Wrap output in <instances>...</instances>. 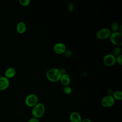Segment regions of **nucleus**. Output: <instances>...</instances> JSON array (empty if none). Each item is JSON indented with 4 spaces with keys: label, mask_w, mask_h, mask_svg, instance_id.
Returning a JSON list of instances; mask_svg holds the SVG:
<instances>
[{
    "label": "nucleus",
    "mask_w": 122,
    "mask_h": 122,
    "mask_svg": "<svg viewBox=\"0 0 122 122\" xmlns=\"http://www.w3.org/2000/svg\"><path fill=\"white\" fill-rule=\"evenodd\" d=\"M61 75L62 73L60 69L55 68L49 69L46 73L47 78L52 82H56L60 81Z\"/></svg>",
    "instance_id": "nucleus-1"
},
{
    "label": "nucleus",
    "mask_w": 122,
    "mask_h": 122,
    "mask_svg": "<svg viewBox=\"0 0 122 122\" xmlns=\"http://www.w3.org/2000/svg\"><path fill=\"white\" fill-rule=\"evenodd\" d=\"M45 108L44 105L41 102H38L32 107L31 110V114L33 117L40 119L44 114Z\"/></svg>",
    "instance_id": "nucleus-2"
},
{
    "label": "nucleus",
    "mask_w": 122,
    "mask_h": 122,
    "mask_svg": "<svg viewBox=\"0 0 122 122\" xmlns=\"http://www.w3.org/2000/svg\"><path fill=\"white\" fill-rule=\"evenodd\" d=\"M109 38L111 42L114 45L119 47L122 45V34L120 31L111 33Z\"/></svg>",
    "instance_id": "nucleus-3"
},
{
    "label": "nucleus",
    "mask_w": 122,
    "mask_h": 122,
    "mask_svg": "<svg viewBox=\"0 0 122 122\" xmlns=\"http://www.w3.org/2000/svg\"><path fill=\"white\" fill-rule=\"evenodd\" d=\"M38 103V97L37 95L31 93L28 95L25 99V104L29 107H33Z\"/></svg>",
    "instance_id": "nucleus-4"
},
{
    "label": "nucleus",
    "mask_w": 122,
    "mask_h": 122,
    "mask_svg": "<svg viewBox=\"0 0 122 122\" xmlns=\"http://www.w3.org/2000/svg\"><path fill=\"white\" fill-rule=\"evenodd\" d=\"M111 34V31L109 29L103 28L97 32L96 37L100 40H105L109 38Z\"/></svg>",
    "instance_id": "nucleus-5"
},
{
    "label": "nucleus",
    "mask_w": 122,
    "mask_h": 122,
    "mask_svg": "<svg viewBox=\"0 0 122 122\" xmlns=\"http://www.w3.org/2000/svg\"><path fill=\"white\" fill-rule=\"evenodd\" d=\"M115 103V100L112 95H107L104 97L101 101V105L105 108L112 107Z\"/></svg>",
    "instance_id": "nucleus-6"
},
{
    "label": "nucleus",
    "mask_w": 122,
    "mask_h": 122,
    "mask_svg": "<svg viewBox=\"0 0 122 122\" xmlns=\"http://www.w3.org/2000/svg\"><path fill=\"white\" fill-rule=\"evenodd\" d=\"M103 61L106 66H112L116 63V58L112 54H107L103 57Z\"/></svg>",
    "instance_id": "nucleus-7"
},
{
    "label": "nucleus",
    "mask_w": 122,
    "mask_h": 122,
    "mask_svg": "<svg viewBox=\"0 0 122 122\" xmlns=\"http://www.w3.org/2000/svg\"><path fill=\"white\" fill-rule=\"evenodd\" d=\"M54 51L58 54H61L64 53L66 50V45L62 42H57L54 44L53 47Z\"/></svg>",
    "instance_id": "nucleus-8"
},
{
    "label": "nucleus",
    "mask_w": 122,
    "mask_h": 122,
    "mask_svg": "<svg viewBox=\"0 0 122 122\" xmlns=\"http://www.w3.org/2000/svg\"><path fill=\"white\" fill-rule=\"evenodd\" d=\"M9 86V79L4 76H0V91H3L7 89Z\"/></svg>",
    "instance_id": "nucleus-9"
},
{
    "label": "nucleus",
    "mask_w": 122,
    "mask_h": 122,
    "mask_svg": "<svg viewBox=\"0 0 122 122\" xmlns=\"http://www.w3.org/2000/svg\"><path fill=\"white\" fill-rule=\"evenodd\" d=\"M69 120L70 122H81L82 118L79 112H73L70 114Z\"/></svg>",
    "instance_id": "nucleus-10"
},
{
    "label": "nucleus",
    "mask_w": 122,
    "mask_h": 122,
    "mask_svg": "<svg viewBox=\"0 0 122 122\" xmlns=\"http://www.w3.org/2000/svg\"><path fill=\"white\" fill-rule=\"evenodd\" d=\"M16 74V70L15 68L10 67L8 68L4 72V76L8 79H10L14 77Z\"/></svg>",
    "instance_id": "nucleus-11"
},
{
    "label": "nucleus",
    "mask_w": 122,
    "mask_h": 122,
    "mask_svg": "<svg viewBox=\"0 0 122 122\" xmlns=\"http://www.w3.org/2000/svg\"><path fill=\"white\" fill-rule=\"evenodd\" d=\"M60 81L63 86H68L71 82V78L68 74L64 73L61 75Z\"/></svg>",
    "instance_id": "nucleus-12"
},
{
    "label": "nucleus",
    "mask_w": 122,
    "mask_h": 122,
    "mask_svg": "<svg viewBox=\"0 0 122 122\" xmlns=\"http://www.w3.org/2000/svg\"><path fill=\"white\" fill-rule=\"evenodd\" d=\"M26 29L27 26L24 21H20L17 24L16 30L18 33L20 34L24 33L26 30Z\"/></svg>",
    "instance_id": "nucleus-13"
},
{
    "label": "nucleus",
    "mask_w": 122,
    "mask_h": 122,
    "mask_svg": "<svg viewBox=\"0 0 122 122\" xmlns=\"http://www.w3.org/2000/svg\"><path fill=\"white\" fill-rule=\"evenodd\" d=\"M112 96L114 100H121L122 99V92L121 91H115L113 92Z\"/></svg>",
    "instance_id": "nucleus-14"
},
{
    "label": "nucleus",
    "mask_w": 122,
    "mask_h": 122,
    "mask_svg": "<svg viewBox=\"0 0 122 122\" xmlns=\"http://www.w3.org/2000/svg\"><path fill=\"white\" fill-rule=\"evenodd\" d=\"M111 30L113 32L118 31L119 30V25L117 22H113L112 23L111 25Z\"/></svg>",
    "instance_id": "nucleus-15"
},
{
    "label": "nucleus",
    "mask_w": 122,
    "mask_h": 122,
    "mask_svg": "<svg viewBox=\"0 0 122 122\" xmlns=\"http://www.w3.org/2000/svg\"><path fill=\"white\" fill-rule=\"evenodd\" d=\"M121 48L119 46L115 47L112 51V54L114 55L115 57L121 54Z\"/></svg>",
    "instance_id": "nucleus-16"
},
{
    "label": "nucleus",
    "mask_w": 122,
    "mask_h": 122,
    "mask_svg": "<svg viewBox=\"0 0 122 122\" xmlns=\"http://www.w3.org/2000/svg\"><path fill=\"white\" fill-rule=\"evenodd\" d=\"M63 92L66 94H70L72 92V89L70 86H66L63 88Z\"/></svg>",
    "instance_id": "nucleus-17"
},
{
    "label": "nucleus",
    "mask_w": 122,
    "mask_h": 122,
    "mask_svg": "<svg viewBox=\"0 0 122 122\" xmlns=\"http://www.w3.org/2000/svg\"><path fill=\"white\" fill-rule=\"evenodd\" d=\"M19 3L23 6H27L30 4V0H19Z\"/></svg>",
    "instance_id": "nucleus-18"
},
{
    "label": "nucleus",
    "mask_w": 122,
    "mask_h": 122,
    "mask_svg": "<svg viewBox=\"0 0 122 122\" xmlns=\"http://www.w3.org/2000/svg\"><path fill=\"white\" fill-rule=\"evenodd\" d=\"M116 58V62L118 63L120 65L122 64V55L120 54L115 57Z\"/></svg>",
    "instance_id": "nucleus-19"
},
{
    "label": "nucleus",
    "mask_w": 122,
    "mask_h": 122,
    "mask_svg": "<svg viewBox=\"0 0 122 122\" xmlns=\"http://www.w3.org/2000/svg\"><path fill=\"white\" fill-rule=\"evenodd\" d=\"M67 9L70 12H72L73 11V10H74V5L72 3L70 2L69 3L67 6Z\"/></svg>",
    "instance_id": "nucleus-20"
},
{
    "label": "nucleus",
    "mask_w": 122,
    "mask_h": 122,
    "mask_svg": "<svg viewBox=\"0 0 122 122\" xmlns=\"http://www.w3.org/2000/svg\"><path fill=\"white\" fill-rule=\"evenodd\" d=\"M64 53L65 55L67 57H70L72 55V52L70 50L66 49V50L64 52Z\"/></svg>",
    "instance_id": "nucleus-21"
},
{
    "label": "nucleus",
    "mask_w": 122,
    "mask_h": 122,
    "mask_svg": "<svg viewBox=\"0 0 122 122\" xmlns=\"http://www.w3.org/2000/svg\"><path fill=\"white\" fill-rule=\"evenodd\" d=\"M28 122H40V121L38 119L32 117L29 119Z\"/></svg>",
    "instance_id": "nucleus-22"
},
{
    "label": "nucleus",
    "mask_w": 122,
    "mask_h": 122,
    "mask_svg": "<svg viewBox=\"0 0 122 122\" xmlns=\"http://www.w3.org/2000/svg\"><path fill=\"white\" fill-rule=\"evenodd\" d=\"M107 92L108 95H112L113 93V91L111 89H108L107 91Z\"/></svg>",
    "instance_id": "nucleus-23"
},
{
    "label": "nucleus",
    "mask_w": 122,
    "mask_h": 122,
    "mask_svg": "<svg viewBox=\"0 0 122 122\" xmlns=\"http://www.w3.org/2000/svg\"><path fill=\"white\" fill-rule=\"evenodd\" d=\"M81 122H92V121L90 119L86 118V119H84L83 120L82 119Z\"/></svg>",
    "instance_id": "nucleus-24"
}]
</instances>
